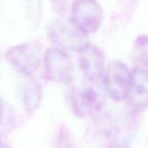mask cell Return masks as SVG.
Returning a JSON list of instances; mask_svg holds the SVG:
<instances>
[{
	"label": "cell",
	"instance_id": "cell-1",
	"mask_svg": "<svg viewBox=\"0 0 148 148\" xmlns=\"http://www.w3.org/2000/svg\"><path fill=\"white\" fill-rule=\"evenodd\" d=\"M42 44L33 40L17 44L10 48L6 55V60L26 76H33L41 63Z\"/></svg>",
	"mask_w": 148,
	"mask_h": 148
},
{
	"label": "cell",
	"instance_id": "cell-2",
	"mask_svg": "<svg viewBox=\"0 0 148 148\" xmlns=\"http://www.w3.org/2000/svg\"><path fill=\"white\" fill-rule=\"evenodd\" d=\"M50 40L65 51H79L87 42V35L82 33L70 19H58L53 22L49 28Z\"/></svg>",
	"mask_w": 148,
	"mask_h": 148
},
{
	"label": "cell",
	"instance_id": "cell-3",
	"mask_svg": "<svg viewBox=\"0 0 148 148\" xmlns=\"http://www.w3.org/2000/svg\"><path fill=\"white\" fill-rule=\"evenodd\" d=\"M44 68L48 78L56 83L67 84L74 75V66L69 54L58 48H49L44 54Z\"/></svg>",
	"mask_w": 148,
	"mask_h": 148
},
{
	"label": "cell",
	"instance_id": "cell-4",
	"mask_svg": "<svg viewBox=\"0 0 148 148\" xmlns=\"http://www.w3.org/2000/svg\"><path fill=\"white\" fill-rule=\"evenodd\" d=\"M70 20L85 35L94 33L101 23V5L95 1H75L72 5Z\"/></svg>",
	"mask_w": 148,
	"mask_h": 148
},
{
	"label": "cell",
	"instance_id": "cell-5",
	"mask_svg": "<svg viewBox=\"0 0 148 148\" xmlns=\"http://www.w3.org/2000/svg\"><path fill=\"white\" fill-rule=\"evenodd\" d=\"M128 67L122 62H111L103 72L104 87L108 94L115 101H121L127 98L130 82Z\"/></svg>",
	"mask_w": 148,
	"mask_h": 148
},
{
	"label": "cell",
	"instance_id": "cell-6",
	"mask_svg": "<svg viewBox=\"0 0 148 148\" xmlns=\"http://www.w3.org/2000/svg\"><path fill=\"white\" fill-rule=\"evenodd\" d=\"M71 104L76 115L85 118L99 111L103 105V96L93 86H80L73 89Z\"/></svg>",
	"mask_w": 148,
	"mask_h": 148
},
{
	"label": "cell",
	"instance_id": "cell-7",
	"mask_svg": "<svg viewBox=\"0 0 148 148\" xmlns=\"http://www.w3.org/2000/svg\"><path fill=\"white\" fill-rule=\"evenodd\" d=\"M81 69L87 79L97 82L103 75L105 60L102 51L96 46L87 43L79 51Z\"/></svg>",
	"mask_w": 148,
	"mask_h": 148
},
{
	"label": "cell",
	"instance_id": "cell-8",
	"mask_svg": "<svg viewBox=\"0 0 148 148\" xmlns=\"http://www.w3.org/2000/svg\"><path fill=\"white\" fill-rule=\"evenodd\" d=\"M130 106L138 112L145 111L147 106V69L136 67L131 71L127 98Z\"/></svg>",
	"mask_w": 148,
	"mask_h": 148
},
{
	"label": "cell",
	"instance_id": "cell-9",
	"mask_svg": "<svg viewBox=\"0 0 148 148\" xmlns=\"http://www.w3.org/2000/svg\"><path fill=\"white\" fill-rule=\"evenodd\" d=\"M22 95L26 109L29 111L36 110L42 99V89L39 81L33 76H27L23 85Z\"/></svg>",
	"mask_w": 148,
	"mask_h": 148
},
{
	"label": "cell",
	"instance_id": "cell-10",
	"mask_svg": "<svg viewBox=\"0 0 148 148\" xmlns=\"http://www.w3.org/2000/svg\"><path fill=\"white\" fill-rule=\"evenodd\" d=\"M134 59L144 66V69H147V36L142 35L137 37L134 46Z\"/></svg>",
	"mask_w": 148,
	"mask_h": 148
},
{
	"label": "cell",
	"instance_id": "cell-11",
	"mask_svg": "<svg viewBox=\"0 0 148 148\" xmlns=\"http://www.w3.org/2000/svg\"><path fill=\"white\" fill-rule=\"evenodd\" d=\"M55 148H76L75 140L67 126H60L55 142Z\"/></svg>",
	"mask_w": 148,
	"mask_h": 148
},
{
	"label": "cell",
	"instance_id": "cell-12",
	"mask_svg": "<svg viewBox=\"0 0 148 148\" xmlns=\"http://www.w3.org/2000/svg\"><path fill=\"white\" fill-rule=\"evenodd\" d=\"M3 101L0 96V127L3 122Z\"/></svg>",
	"mask_w": 148,
	"mask_h": 148
},
{
	"label": "cell",
	"instance_id": "cell-13",
	"mask_svg": "<svg viewBox=\"0 0 148 148\" xmlns=\"http://www.w3.org/2000/svg\"><path fill=\"white\" fill-rule=\"evenodd\" d=\"M0 148H11V147L10 145H8L7 143L0 140Z\"/></svg>",
	"mask_w": 148,
	"mask_h": 148
},
{
	"label": "cell",
	"instance_id": "cell-14",
	"mask_svg": "<svg viewBox=\"0 0 148 148\" xmlns=\"http://www.w3.org/2000/svg\"><path fill=\"white\" fill-rule=\"evenodd\" d=\"M122 148H130V147H126V146H125V147H123Z\"/></svg>",
	"mask_w": 148,
	"mask_h": 148
}]
</instances>
